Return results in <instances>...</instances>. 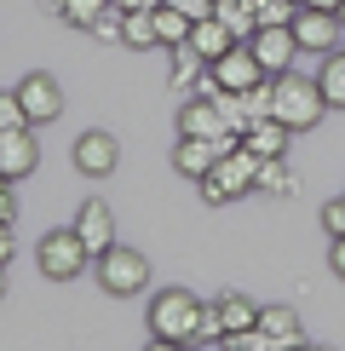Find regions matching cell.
Listing matches in <instances>:
<instances>
[{
	"mask_svg": "<svg viewBox=\"0 0 345 351\" xmlns=\"http://www.w3.org/2000/svg\"><path fill=\"white\" fill-rule=\"evenodd\" d=\"M179 133H190V138H213V144H219L225 133H230V121H225V110L219 104H213V98H190V104H184L179 110Z\"/></svg>",
	"mask_w": 345,
	"mask_h": 351,
	"instance_id": "obj_10",
	"label": "cell"
},
{
	"mask_svg": "<svg viewBox=\"0 0 345 351\" xmlns=\"http://www.w3.org/2000/svg\"><path fill=\"white\" fill-rule=\"evenodd\" d=\"M322 115H328V93H322V81H305V75H294V69H288L282 86H277V121H288L294 133H311Z\"/></svg>",
	"mask_w": 345,
	"mask_h": 351,
	"instance_id": "obj_3",
	"label": "cell"
},
{
	"mask_svg": "<svg viewBox=\"0 0 345 351\" xmlns=\"http://www.w3.org/2000/svg\"><path fill=\"white\" fill-rule=\"evenodd\" d=\"M294 35H299V47L316 52V58H328V52H340L345 47V18L340 12H328V6H299V18H294Z\"/></svg>",
	"mask_w": 345,
	"mask_h": 351,
	"instance_id": "obj_6",
	"label": "cell"
},
{
	"mask_svg": "<svg viewBox=\"0 0 345 351\" xmlns=\"http://www.w3.org/2000/svg\"><path fill=\"white\" fill-rule=\"evenodd\" d=\"M0 225H18V196H12V184L0 190Z\"/></svg>",
	"mask_w": 345,
	"mask_h": 351,
	"instance_id": "obj_30",
	"label": "cell"
},
{
	"mask_svg": "<svg viewBox=\"0 0 345 351\" xmlns=\"http://www.w3.org/2000/svg\"><path fill=\"white\" fill-rule=\"evenodd\" d=\"M40 6H47V12H64V0H40Z\"/></svg>",
	"mask_w": 345,
	"mask_h": 351,
	"instance_id": "obj_34",
	"label": "cell"
},
{
	"mask_svg": "<svg viewBox=\"0 0 345 351\" xmlns=\"http://www.w3.org/2000/svg\"><path fill=\"white\" fill-rule=\"evenodd\" d=\"M219 144L213 138H190V133H179V144H172V167L184 173V179H207L213 167H219Z\"/></svg>",
	"mask_w": 345,
	"mask_h": 351,
	"instance_id": "obj_11",
	"label": "cell"
},
{
	"mask_svg": "<svg viewBox=\"0 0 345 351\" xmlns=\"http://www.w3.org/2000/svg\"><path fill=\"white\" fill-rule=\"evenodd\" d=\"M155 29H162V47H184V40H190V29H196V18L162 0V6H155Z\"/></svg>",
	"mask_w": 345,
	"mask_h": 351,
	"instance_id": "obj_20",
	"label": "cell"
},
{
	"mask_svg": "<svg viewBox=\"0 0 345 351\" xmlns=\"http://www.w3.org/2000/svg\"><path fill=\"white\" fill-rule=\"evenodd\" d=\"M167 6H179V12H190V18L201 23V18H213V6H219V0H167Z\"/></svg>",
	"mask_w": 345,
	"mask_h": 351,
	"instance_id": "obj_29",
	"label": "cell"
},
{
	"mask_svg": "<svg viewBox=\"0 0 345 351\" xmlns=\"http://www.w3.org/2000/svg\"><path fill=\"white\" fill-rule=\"evenodd\" d=\"M322 230H328V237H345V196L322 202Z\"/></svg>",
	"mask_w": 345,
	"mask_h": 351,
	"instance_id": "obj_28",
	"label": "cell"
},
{
	"mask_svg": "<svg viewBox=\"0 0 345 351\" xmlns=\"http://www.w3.org/2000/svg\"><path fill=\"white\" fill-rule=\"evenodd\" d=\"M316 81L328 93V110H345V52H328L322 69H316Z\"/></svg>",
	"mask_w": 345,
	"mask_h": 351,
	"instance_id": "obj_21",
	"label": "cell"
},
{
	"mask_svg": "<svg viewBox=\"0 0 345 351\" xmlns=\"http://www.w3.org/2000/svg\"><path fill=\"white\" fill-rule=\"evenodd\" d=\"M190 47H196L201 58H207V64H219V58H225L230 47H236V35H230V29H225L219 18H201V23L190 29Z\"/></svg>",
	"mask_w": 345,
	"mask_h": 351,
	"instance_id": "obj_16",
	"label": "cell"
},
{
	"mask_svg": "<svg viewBox=\"0 0 345 351\" xmlns=\"http://www.w3.org/2000/svg\"><path fill=\"white\" fill-rule=\"evenodd\" d=\"M196 184H201V202H207V208H225V202H236L242 190L259 184V156L248 144H236V150H225L219 167H213L207 179H196Z\"/></svg>",
	"mask_w": 345,
	"mask_h": 351,
	"instance_id": "obj_2",
	"label": "cell"
},
{
	"mask_svg": "<svg viewBox=\"0 0 345 351\" xmlns=\"http://www.w3.org/2000/svg\"><path fill=\"white\" fill-rule=\"evenodd\" d=\"M219 323H225V334H230V340H236V334H248V328L259 323L253 300H248V294H225V300H219Z\"/></svg>",
	"mask_w": 345,
	"mask_h": 351,
	"instance_id": "obj_19",
	"label": "cell"
},
{
	"mask_svg": "<svg viewBox=\"0 0 345 351\" xmlns=\"http://www.w3.org/2000/svg\"><path fill=\"white\" fill-rule=\"evenodd\" d=\"M340 18H345V6H340Z\"/></svg>",
	"mask_w": 345,
	"mask_h": 351,
	"instance_id": "obj_35",
	"label": "cell"
},
{
	"mask_svg": "<svg viewBox=\"0 0 345 351\" xmlns=\"http://www.w3.org/2000/svg\"><path fill=\"white\" fill-rule=\"evenodd\" d=\"M213 18H219L236 40H253V35H259V12H253V0H219V6H213Z\"/></svg>",
	"mask_w": 345,
	"mask_h": 351,
	"instance_id": "obj_18",
	"label": "cell"
},
{
	"mask_svg": "<svg viewBox=\"0 0 345 351\" xmlns=\"http://www.w3.org/2000/svg\"><path fill=\"white\" fill-rule=\"evenodd\" d=\"M288 138H294V127L277 121V115H259L248 133H242V144H248L259 162H265V156H288Z\"/></svg>",
	"mask_w": 345,
	"mask_h": 351,
	"instance_id": "obj_14",
	"label": "cell"
},
{
	"mask_svg": "<svg viewBox=\"0 0 345 351\" xmlns=\"http://www.w3.org/2000/svg\"><path fill=\"white\" fill-rule=\"evenodd\" d=\"M0 127H35V121H29V110H23V98H18V86L0 98Z\"/></svg>",
	"mask_w": 345,
	"mask_h": 351,
	"instance_id": "obj_27",
	"label": "cell"
},
{
	"mask_svg": "<svg viewBox=\"0 0 345 351\" xmlns=\"http://www.w3.org/2000/svg\"><path fill=\"white\" fill-rule=\"evenodd\" d=\"M115 156H121V150H115V138L98 133V127L75 138V167L86 173V179H104V173H115Z\"/></svg>",
	"mask_w": 345,
	"mask_h": 351,
	"instance_id": "obj_13",
	"label": "cell"
},
{
	"mask_svg": "<svg viewBox=\"0 0 345 351\" xmlns=\"http://www.w3.org/2000/svg\"><path fill=\"white\" fill-rule=\"evenodd\" d=\"M213 75H219V81L230 86V93H248V86H253L259 75H265V64L253 58V47H248V40H236V47H230V52L219 58V64H213Z\"/></svg>",
	"mask_w": 345,
	"mask_h": 351,
	"instance_id": "obj_12",
	"label": "cell"
},
{
	"mask_svg": "<svg viewBox=\"0 0 345 351\" xmlns=\"http://www.w3.org/2000/svg\"><path fill=\"white\" fill-rule=\"evenodd\" d=\"M248 47H253V58H259V64H265V75H288V69H294V58L305 52V47H299V35H294V23L259 29Z\"/></svg>",
	"mask_w": 345,
	"mask_h": 351,
	"instance_id": "obj_7",
	"label": "cell"
},
{
	"mask_svg": "<svg viewBox=\"0 0 345 351\" xmlns=\"http://www.w3.org/2000/svg\"><path fill=\"white\" fill-rule=\"evenodd\" d=\"M328 265H334V276H345V237H334V247H328Z\"/></svg>",
	"mask_w": 345,
	"mask_h": 351,
	"instance_id": "obj_31",
	"label": "cell"
},
{
	"mask_svg": "<svg viewBox=\"0 0 345 351\" xmlns=\"http://www.w3.org/2000/svg\"><path fill=\"white\" fill-rule=\"evenodd\" d=\"M18 98H23V110H29V121H35V127H47V121L64 115V86H58L47 69L23 75V81H18Z\"/></svg>",
	"mask_w": 345,
	"mask_h": 351,
	"instance_id": "obj_8",
	"label": "cell"
},
{
	"mask_svg": "<svg viewBox=\"0 0 345 351\" xmlns=\"http://www.w3.org/2000/svg\"><path fill=\"white\" fill-rule=\"evenodd\" d=\"M311 6H328V12H340V6H345V0H311Z\"/></svg>",
	"mask_w": 345,
	"mask_h": 351,
	"instance_id": "obj_33",
	"label": "cell"
},
{
	"mask_svg": "<svg viewBox=\"0 0 345 351\" xmlns=\"http://www.w3.org/2000/svg\"><path fill=\"white\" fill-rule=\"evenodd\" d=\"M201 317H207V305L196 294H184V288H162V294L150 300V346L167 351V346H190Z\"/></svg>",
	"mask_w": 345,
	"mask_h": 351,
	"instance_id": "obj_1",
	"label": "cell"
},
{
	"mask_svg": "<svg viewBox=\"0 0 345 351\" xmlns=\"http://www.w3.org/2000/svg\"><path fill=\"white\" fill-rule=\"evenodd\" d=\"M75 230L86 237V247H92V254H104V247H115V213H110V202H86L81 208V219H75Z\"/></svg>",
	"mask_w": 345,
	"mask_h": 351,
	"instance_id": "obj_15",
	"label": "cell"
},
{
	"mask_svg": "<svg viewBox=\"0 0 345 351\" xmlns=\"http://www.w3.org/2000/svg\"><path fill=\"white\" fill-rule=\"evenodd\" d=\"M104 6H110V0H64V12H58V18H64L69 29H92Z\"/></svg>",
	"mask_w": 345,
	"mask_h": 351,
	"instance_id": "obj_26",
	"label": "cell"
},
{
	"mask_svg": "<svg viewBox=\"0 0 345 351\" xmlns=\"http://www.w3.org/2000/svg\"><path fill=\"white\" fill-rule=\"evenodd\" d=\"M35 259H40V276H52V282H69V276H81L86 271V259H98L92 247H86V237L75 225L69 230H47L35 247Z\"/></svg>",
	"mask_w": 345,
	"mask_h": 351,
	"instance_id": "obj_4",
	"label": "cell"
},
{
	"mask_svg": "<svg viewBox=\"0 0 345 351\" xmlns=\"http://www.w3.org/2000/svg\"><path fill=\"white\" fill-rule=\"evenodd\" d=\"M121 6H127V12H155L162 0H121Z\"/></svg>",
	"mask_w": 345,
	"mask_h": 351,
	"instance_id": "obj_32",
	"label": "cell"
},
{
	"mask_svg": "<svg viewBox=\"0 0 345 351\" xmlns=\"http://www.w3.org/2000/svg\"><path fill=\"white\" fill-rule=\"evenodd\" d=\"M201 69H207V58H201L190 40H184V47H172V81H179V86H196Z\"/></svg>",
	"mask_w": 345,
	"mask_h": 351,
	"instance_id": "obj_23",
	"label": "cell"
},
{
	"mask_svg": "<svg viewBox=\"0 0 345 351\" xmlns=\"http://www.w3.org/2000/svg\"><path fill=\"white\" fill-rule=\"evenodd\" d=\"M259 190H270V196H288V190H294V173H288L282 156H265V162H259Z\"/></svg>",
	"mask_w": 345,
	"mask_h": 351,
	"instance_id": "obj_24",
	"label": "cell"
},
{
	"mask_svg": "<svg viewBox=\"0 0 345 351\" xmlns=\"http://www.w3.org/2000/svg\"><path fill=\"white\" fill-rule=\"evenodd\" d=\"M98 282L110 288L115 300H133V294H144V282H150V259L138 254V247H104L98 254Z\"/></svg>",
	"mask_w": 345,
	"mask_h": 351,
	"instance_id": "obj_5",
	"label": "cell"
},
{
	"mask_svg": "<svg viewBox=\"0 0 345 351\" xmlns=\"http://www.w3.org/2000/svg\"><path fill=\"white\" fill-rule=\"evenodd\" d=\"M121 47H162L155 12H127V23H121Z\"/></svg>",
	"mask_w": 345,
	"mask_h": 351,
	"instance_id": "obj_22",
	"label": "cell"
},
{
	"mask_svg": "<svg viewBox=\"0 0 345 351\" xmlns=\"http://www.w3.org/2000/svg\"><path fill=\"white\" fill-rule=\"evenodd\" d=\"M259 328L277 346H305V328H299V317L288 311V305H265V311H259Z\"/></svg>",
	"mask_w": 345,
	"mask_h": 351,
	"instance_id": "obj_17",
	"label": "cell"
},
{
	"mask_svg": "<svg viewBox=\"0 0 345 351\" xmlns=\"http://www.w3.org/2000/svg\"><path fill=\"white\" fill-rule=\"evenodd\" d=\"M299 6H305V0H253V12H259V29L294 23V18H299Z\"/></svg>",
	"mask_w": 345,
	"mask_h": 351,
	"instance_id": "obj_25",
	"label": "cell"
},
{
	"mask_svg": "<svg viewBox=\"0 0 345 351\" xmlns=\"http://www.w3.org/2000/svg\"><path fill=\"white\" fill-rule=\"evenodd\" d=\"M35 162H40V150L29 138V127H0V179L18 184V179L35 173Z\"/></svg>",
	"mask_w": 345,
	"mask_h": 351,
	"instance_id": "obj_9",
	"label": "cell"
}]
</instances>
